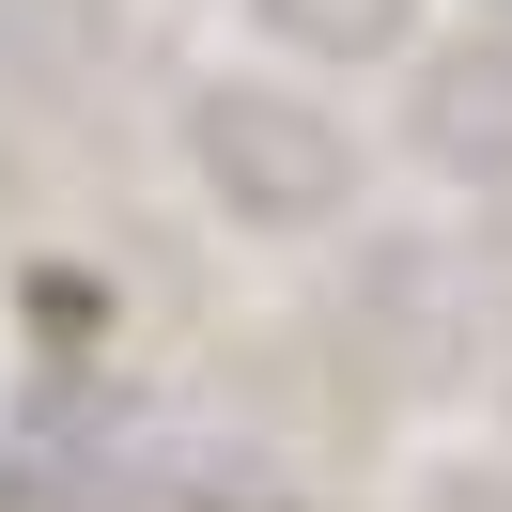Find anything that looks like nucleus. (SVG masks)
<instances>
[{"label": "nucleus", "mask_w": 512, "mask_h": 512, "mask_svg": "<svg viewBox=\"0 0 512 512\" xmlns=\"http://www.w3.org/2000/svg\"><path fill=\"white\" fill-rule=\"evenodd\" d=\"M202 171H218L233 218H264V233H311L326 202H342V140L295 94H202Z\"/></svg>", "instance_id": "obj_1"}, {"label": "nucleus", "mask_w": 512, "mask_h": 512, "mask_svg": "<svg viewBox=\"0 0 512 512\" xmlns=\"http://www.w3.org/2000/svg\"><path fill=\"white\" fill-rule=\"evenodd\" d=\"M264 16H280L295 47H326V63H357V47H388L419 16V0H264Z\"/></svg>", "instance_id": "obj_3"}, {"label": "nucleus", "mask_w": 512, "mask_h": 512, "mask_svg": "<svg viewBox=\"0 0 512 512\" xmlns=\"http://www.w3.org/2000/svg\"><path fill=\"white\" fill-rule=\"evenodd\" d=\"M497 32H512V0H497Z\"/></svg>", "instance_id": "obj_4"}, {"label": "nucleus", "mask_w": 512, "mask_h": 512, "mask_svg": "<svg viewBox=\"0 0 512 512\" xmlns=\"http://www.w3.org/2000/svg\"><path fill=\"white\" fill-rule=\"evenodd\" d=\"M419 140H435V171L512 187V32H497V47H466L450 78H419Z\"/></svg>", "instance_id": "obj_2"}]
</instances>
